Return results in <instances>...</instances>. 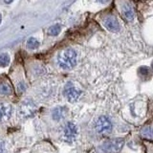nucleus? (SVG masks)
Masks as SVG:
<instances>
[{
	"label": "nucleus",
	"mask_w": 153,
	"mask_h": 153,
	"mask_svg": "<svg viewBox=\"0 0 153 153\" xmlns=\"http://www.w3.org/2000/svg\"><path fill=\"white\" fill-rule=\"evenodd\" d=\"M78 61V55L76 52L72 49V48H67V49L61 51L57 56V64L60 68L64 70H71L76 65Z\"/></svg>",
	"instance_id": "f257e3e1"
},
{
	"label": "nucleus",
	"mask_w": 153,
	"mask_h": 153,
	"mask_svg": "<svg viewBox=\"0 0 153 153\" xmlns=\"http://www.w3.org/2000/svg\"><path fill=\"white\" fill-rule=\"evenodd\" d=\"M123 145H124V141L123 139L117 138L103 143L102 147L105 153H118L122 150Z\"/></svg>",
	"instance_id": "f03ea898"
},
{
	"label": "nucleus",
	"mask_w": 153,
	"mask_h": 153,
	"mask_svg": "<svg viewBox=\"0 0 153 153\" xmlns=\"http://www.w3.org/2000/svg\"><path fill=\"white\" fill-rule=\"evenodd\" d=\"M112 123L106 116H100L95 123V129L99 134H108L112 130Z\"/></svg>",
	"instance_id": "7ed1b4c3"
},
{
	"label": "nucleus",
	"mask_w": 153,
	"mask_h": 153,
	"mask_svg": "<svg viewBox=\"0 0 153 153\" xmlns=\"http://www.w3.org/2000/svg\"><path fill=\"white\" fill-rule=\"evenodd\" d=\"M63 94L65 96V98L68 100L70 102H74L79 99L81 92H80V90H79L76 87V86H74V84L68 82L64 87Z\"/></svg>",
	"instance_id": "20e7f679"
},
{
	"label": "nucleus",
	"mask_w": 153,
	"mask_h": 153,
	"mask_svg": "<svg viewBox=\"0 0 153 153\" xmlns=\"http://www.w3.org/2000/svg\"><path fill=\"white\" fill-rule=\"evenodd\" d=\"M78 136V128L73 123H67L63 128V138L67 142H73Z\"/></svg>",
	"instance_id": "39448f33"
},
{
	"label": "nucleus",
	"mask_w": 153,
	"mask_h": 153,
	"mask_svg": "<svg viewBox=\"0 0 153 153\" xmlns=\"http://www.w3.org/2000/svg\"><path fill=\"white\" fill-rule=\"evenodd\" d=\"M103 25L108 31L112 33H118L121 30V26H120V23L117 20V18L112 16H109L103 19Z\"/></svg>",
	"instance_id": "423d86ee"
},
{
	"label": "nucleus",
	"mask_w": 153,
	"mask_h": 153,
	"mask_svg": "<svg viewBox=\"0 0 153 153\" xmlns=\"http://www.w3.org/2000/svg\"><path fill=\"white\" fill-rule=\"evenodd\" d=\"M35 111H36V105L32 100H26V102H24L20 108H19V112L25 117L32 116L35 113Z\"/></svg>",
	"instance_id": "0eeeda50"
},
{
	"label": "nucleus",
	"mask_w": 153,
	"mask_h": 153,
	"mask_svg": "<svg viewBox=\"0 0 153 153\" xmlns=\"http://www.w3.org/2000/svg\"><path fill=\"white\" fill-rule=\"evenodd\" d=\"M13 115V107L9 103H0V121H7Z\"/></svg>",
	"instance_id": "6e6552de"
},
{
	"label": "nucleus",
	"mask_w": 153,
	"mask_h": 153,
	"mask_svg": "<svg viewBox=\"0 0 153 153\" xmlns=\"http://www.w3.org/2000/svg\"><path fill=\"white\" fill-rule=\"evenodd\" d=\"M67 108L64 106H57L53 109L52 111V118L56 122H59L61 120H63L67 115Z\"/></svg>",
	"instance_id": "1a4fd4ad"
},
{
	"label": "nucleus",
	"mask_w": 153,
	"mask_h": 153,
	"mask_svg": "<svg viewBox=\"0 0 153 153\" xmlns=\"http://www.w3.org/2000/svg\"><path fill=\"white\" fill-rule=\"evenodd\" d=\"M123 16L127 21H132L134 19V11L130 5H124L123 7Z\"/></svg>",
	"instance_id": "9d476101"
},
{
	"label": "nucleus",
	"mask_w": 153,
	"mask_h": 153,
	"mask_svg": "<svg viewBox=\"0 0 153 153\" xmlns=\"http://www.w3.org/2000/svg\"><path fill=\"white\" fill-rule=\"evenodd\" d=\"M39 41L36 39L35 37H30L27 41V47L31 50H36L39 47Z\"/></svg>",
	"instance_id": "9b49d317"
},
{
	"label": "nucleus",
	"mask_w": 153,
	"mask_h": 153,
	"mask_svg": "<svg viewBox=\"0 0 153 153\" xmlns=\"http://www.w3.org/2000/svg\"><path fill=\"white\" fill-rule=\"evenodd\" d=\"M61 32V26L59 24H55L49 28L48 30V33L52 36H59V33Z\"/></svg>",
	"instance_id": "f8f14e48"
},
{
	"label": "nucleus",
	"mask_w": 153,
	"mask_h": 153,
	"mask_svg": "<svg viewBox=\"0 0 153 153\" xmlns=\"http://www.w3.org/2000/svg\"><path fill=\"white\" fill-rule=\"evenodd\" d=\"M10 56L6 53H3V54H0V67H7L10 64Z\"/></svg>",
	"instance_id": "ddd939ff"
},
{
	"label": "nucleus",
	"mask_w": 153,
	"mask_h": 153,
	"mask_svg": "<svg viewBox=\"0 0 153 153\" xmlns=\"http://www.w3.org/2000/svg\"><path fill=\"white\" fill-rule=\"evenodd\" d=\"M12 93V87L7 82L0 83V94L1 95H10Z\"/></svg>",
	"instance_id": "4468645a"
},
{
	"label": "nucleus",
	"mask_w": 153,
	"mask_h": 153,
	"mask_svg": "<svg viewBox=\"0 0 153 153\" xmlns=\"http://www.w3.org/2000/svg\"><path fill=\"white\" fill-rule=\"evenodd\" d=\"M142 135L146 139H153V128L146 127L142 130Z\"/></svg>",
	"instance_id": "2eb2a0df"
},
{
	"label": "nucleus",
	"mask_w": 153,
	"mask_h": 153,
	"mask_svg": "<svg viewBox=\"0 0 153 153\" xmlns=\"http://www.w3.org/2000/svg\"><path fill=\"white\" fill-rule=\"evenodd\" d=\"M17 90H18L19 93H23L24 91L26 90V84L24 82H20L17 85Z\"/></svg>",
	"instance_id": "dca6fc26"
},
{
	"label": "nucleus",
	"mask_w": 153,
	"mask_h": 153,
	"mask_svg": "<svg viewBox=\"0 0 153 153\" xmlns=\"http://www.w3.org/2000/svg\"><path fill=\"white\" fill-rule=\"evenodd\" d=\"M0 153H7V149H6V146H5V143L1 141H0Z\"/></svg>",
	"instance_id": "f3484780"
},
{
	"label": "nucleus",
	"mask_w": 153,
	"mask_h": 153,
	"mask_svg": "<svg viewBox=\"0 0 153 153\" xmlns=\"http://www.w3.org/2000/svg\"><path fill=\"white\" fill-rule=\"evenodd\" d=\"M98 1L100 3H102V4H106V3H108L110 1V0H98Z\"/></svg>",
	"instance_id": "a211bd4d"
},
{
	"label": "nucleus",
	"mask_w": 153,
	"mask_h": 153,
	"mask_svg": "<svg viewBox=\"0 0 153 153\" xmlns=\"http://www.w3.org/2000/svg\"><path fill=\"white\" fill-rule=\"evenodd\" d=\"M14 1V0H4V2L6 3V4H11Z\"/></svg>",
	"instance_id": "6ab92c4d"
},
{
	"label": "nucleus",
	"mask_w": 153,
	"mask_h": 153,
	"mask_svg": "<svg viewBox=\"0 0 153 153\" xmlns=\"http://www.w3.org/2000/svg\"><path fill=\"white\" fill-rule=\"evenodd\" d=\"M1 21H2V16H1V14H0V23H1Z\"/></svg>",
	"instance_id": "aec40b11"
},
{
	"label": "nucleus",
	"mask_w": 153,
	"mask_h": 153,
	"mask_svg": "<svg viewBox=\"0 0 153 153\" xmlns=\"http://www.w3.org/2000/svg\"><path fill=\"white\" fill-rule=\"evenodd\" d=\"M152 69H153V62H152Z\"/></svg>",
	"instance_id": "412c9836"
}]
</instances>
